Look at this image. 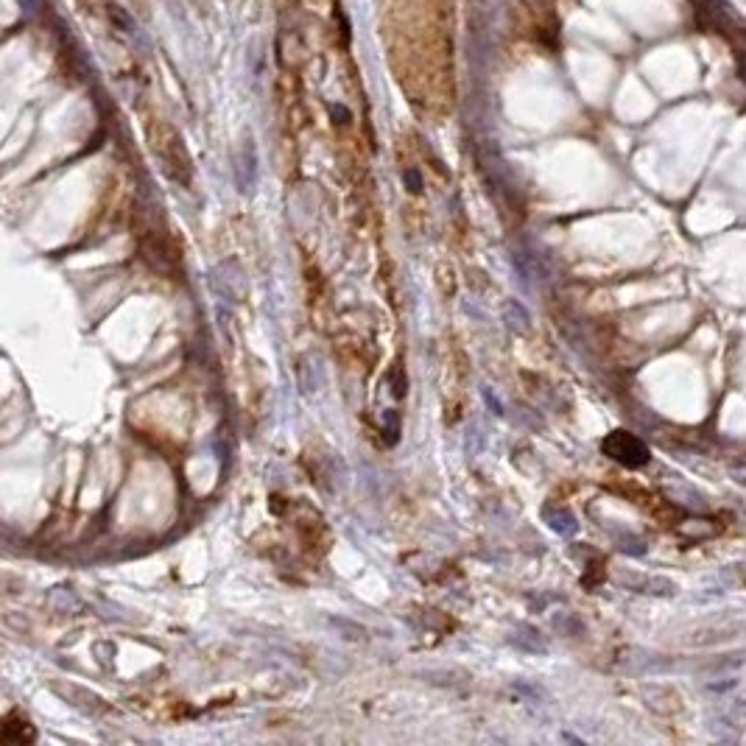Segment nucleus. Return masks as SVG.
<instances>
[{"instance_id": "obj_1", "label": "nucleus", "mask_w": 746, "mask_h": 746, "mask_svg": "<svg viewBox=\"0 0 746 746\" xmlns=\"http://www.w3.org/2000/svg\"><path fill=\"white\" fill-rule=\"evenodd\" d=\"M601 450L618 464H624V467H643V464L649 462L646 442L638 439L635 434H629V431H612V434L604 436Z\"/></svg>"}, {"instance_id": "obj_2", "label": "nucleus", "mask_w": 746, "mask_h": 746, "mask_svg": "<svg viewBox=\"0 0 746 746\" xmlns=\"http://www.w3.org/2000/svg\"><path fill=\"white\" fill-rule=\"evenodd\" d=\"M545 520L551 523V529L559 531V534H573L576 531V520L570 515L568 509L562 506H545Z\"/></svg>"}]
</instances>
